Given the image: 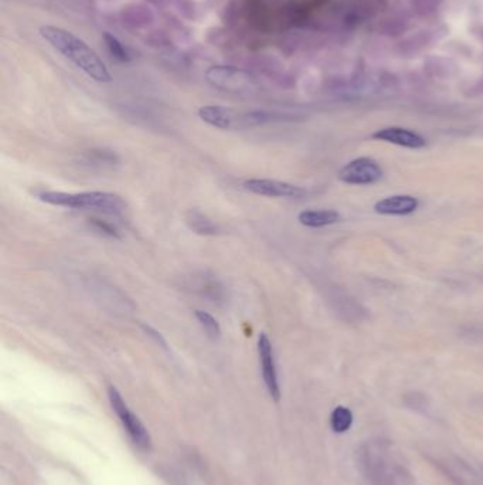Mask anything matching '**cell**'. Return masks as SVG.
Wrapping results in <instances>:
<instances>
[{"mask_svg":"<svg viewBox=\"0 0 483 485\" xmlns=\"http://www.w3.org/2000/svg\"><path fill=\"white\" fill-rule=\"evenodd\" d=\"M40 34L51 47L60 51L94 81L102 84L112 81V75L99 55L71 31L55 26H41Z\"/></svg>","mask_w":483,"mask_h":485,"instance_id":"cell-1","label":"cell"},{"mask_svg":"<svg viewBox=\"0 0 483 485\" xmlns=\"http://www.w3.org/2000/svg\"><path fill=\"white\" fill-rule=\"evenodd\" d=\"M43 203L75 210H98L106 214H122L126 210L125 200L111 192H79L67 193L47 190L38 195Z\"/></svg>","mask_w":483,"mask_h":485,"instance_id":"cell-2","label":"cell"},{"mask_svg":"<svg viewBox=\"0 0 483 485\" xmlns=\"http://www.w3.org/2000/svg\"><path fill=\"white\" fill-rule=\"evenodd\" d=\"M359 469L370 485H396V467L386 442L370 440L357 453Z\"/></svg>","mask_w":483,"mask_h":485,"instance_id":"cell-3","label":"cell"},{"mask_svg":"<svg viewBox=\"0 0 483 485\" xmlns=\"http://www.w3.org/2000/svg\"><path fill=\"white\" fill-rule=\"evenodd\" d=\"M206 80L214 88L234 94L251 92L258 87L257 77L252 72L233 65L210 67L206 72Z\"/></svg>","mask_w":483,"mask_h":485,"instance_id":"cell-4","label":"cell"},{"mask_svg":"<svg viewBox=\"0 0 483 485\" xmlns=\"http://www.w3.org/2000/svg\"><path fill=\"white\" fill-rule=\"evenodd\" d=\"M108 399L111 403L112 410L119 418L122 426L126 429V433L132 439V442L143 452H149L152 447L150 436L146 430V427L140 423V420L129 410L126 406L122 395L118 392L116 388L109 386L108 388Z\"/></svg>","mask_w":483,"mask_h":485,"instance_id":"cell-5","label":"cell"},{"mask_svg":"<svg viewBox=\"0 0 483 485\" xmlns=\"http://www.w3.org/2000/svg\"><path fill=\"white\" fill-rule=\"evenodd\" d=\"M338 176L343 183L366 186L379 182L383 178V169L373 158L362 156L346 163Z\"/></svg>","mask_w":483,"mask_h":485,"instance_id":"cell-6","label":"cell"},{"mask_svg":"<svg viewBox=\"0 0 483 485\" xmlns=\"http://www.w3.org/2000/svg\"><path fill=\"white\" fill-rule=\"evenodd\" d=\"M243 186L251 193L267 197L299 199L306 195V190L304 187L275 179H248L244 182Z\"/></svg>","mask_w":483,"mask_h":485,"instance_id":"cell-7","label":"cell"},{"mask_svg":"<svg viewBox=\"0 0 483 485\" xmlns=\"http://www.w3.org/2000/svg\"><path fill=\"white\" fill-rule=\"evenodd\" d=\"M258 356L262 371V379L267 386V391L270 396L278 402L281 399V389L278 382V372L274 358V348L267 334H261L258 337Z\"/></svg>","mask_w":483,"mask_h":485,"instance_id":"cell-8","label":"cell"},{"mask_svg":"<svg viewBox=\"0 0 483 485\" xmlns=\"http://www.w3.org/2000/svg\"><path fill=\"white\" fill-rule=\"evenodd\" d=\"M199 116L206 124L218 129H237L243 126V112L221 105H204L199 109Z\"/></svg>","mask_w":483,"mask_h":485,"instance_id":"cell-9","label":"cell"},{"mask_svg":"<svg viewBox=\"0 0 483 485\" xmlns=\"http://www.w3.org/2000/svg\"><path fill=\"white\" fill-rule=\"evenodd\" d=\"M373 139L393 143L397 146L409 148V149H421L427 145V141L424 136H421L418 132L411 131L409 128L403 126H387L376 131L372 135Z\"/></svg>","mask_w":483,"mask_h":485,"instance_id":"cell-10","label":"cell"},{"mask_svg":"<svg viewBox=\"0 0 483 485\" xmlns=\"http://www.w3.org/2000/svg\"><path fill=\"white\" fill-rule=\"evenodd\" d=\"M420 206L416 196L411 195H394L379 200L374 205V212L383 216H407L414 213Z\"/></svg>","mask_w":483,"mask_h":485,"instance_id":"cell-11","label":"cell"},{"mask_svg":"<svg viewBox=\"0 0 483 485\" xmlns=\"http://www.w3.org/2000/svg\"><path fill=\"white\" fill-rule=\"evenodd\" d=\"M440 466L457 485H481L478 474L462 460L447 459Z\"/></svg>","mask_w":483,"mask_h":485,"instance_id":"cell-12","label":"cell"},{"mask_svg":"<svg viewBox=\"0 0 483 485\" xmlns=\"http://www.w3.org/2000/svg\"><path fill=\"white\" fill-rule=\"evenodd\" d=\"M298 220L305 227L321 229V227H326V226L339 223L342 220V216L339 212L332 210V209L304 210L298 214Z\"/></svg>","mask_w":483,"mask_h":485,"instance_id":"cell-13","label":"cell"},{"mask_svg":"<svg viewBox=\"0 0 483 485\" xmlns=\"http://www.w3.org/2000/svg\"><path fill=\"white\" fill-rule=\"evenodd\" d=\"M184 222L187 227L199 236H217L220 234V227L209 216L197 209H190L184 214Z\"/></svg>","mask_w":483,"mask_h":485,"instance_id":"cell-14","label":"cell"},{"mask_svg":"<svg viewBox=\"0 0 483 485\" xmlns=\"http://www.w3.org/2000/svg\"><path fill=\"white\" fill-rule=\"evenodd\" d=\"M194 317L197 320V322L200 324V327L203 328V331L206 332V335L213 339L217 341L221 338V327L218 324V321L209 312L201 311V310H196L194 311Z\"/></svg>","mask_w":483,"mask_h":485,"instance_id":"cell-15","label":"cell"},{"mask_svg":"<svg viewBox=\"0 0 483 485\" xmlns=\"http://www.w3.org/2000/svg\"><path fill=\"white\" fill-rule=\"evenodd\" d=\"M352 423H353V413L350 412V409L345 406H339L333 410L331 416V425H332L333 432L345 433L350 429Z\"/></svg>","mask_w":483,"mask_h":485,"instance_id":"cell-16","label":"cell"},{"mask_svg":"<svg viewBox=\"0 0 483 485\" xmlns=\"http://www.w3.org/2000/svg\"><path fill=\"white\" fill-rule=\"evenodd\" d=\"M104 41L106 44L108 51L111 53V55L118 60L119 62H128L131 60V55L126 50V47L111 33H105L104 34Z\"/></svg>","mask_w":483,"mask_h":485,"instance_id":"cell-17","label":"cell"},{"mask_svg":"<svg viewBox=\"0 0 483 485\" xmlns=\"http://www.w3.org/2000/svg\"><path fill=\"white\" fill-rule=\"evenodd\" d=\"M123 11L131 14L128 18H123V20H125L126 23H131V21L135 23L136 27L140 26V21H143V23L146 24V23H149V21L153 18V16H152V13L149 11V9L142 7V6H133V10H131V11H128V10L123 9Z\"/></svg>","mask_w":483,"mask_h":485,"instance_id":"cell-18","label":"cell"},{"mask_svg":"<svg viewBox=\"0 0 483 485\" xmlns=\"http://www.w3.org/2000/svg\"><path fill=\"white\" fill-rule=\"evenodd\" d=\"M89 224H91V227H94L96 231H99V233H102V234H105V236H108V237L121 239L118 230H116L112 224H109V223H106V222H104V220H99V219H89Z\"/></svg>","mask_w":483,"mask_h":485,"instance_id":"cell-19","label":"cell"},{"mask_svg":"<svg viewBox=\"0 0 483 485\" xmlns=\"http://www.w3.org/2000/svg\"><path fill=\"white\" fill-rule=\"evenodd\" d=\"M443 0H414V6H416V11L420 16H428L431 13H434Z\"/></svg>","mask_w":483,"mask_h":485,"instance_id":"cell-20","label":"cell"},{"mask_svg":"<svg viewBox=\"0 0 483 485\" xmlns=\"http://www.w3.org/2000/svg\"><path fill=\"white\" fill-rule=\"evenodd\" d=\"M140 328H142V331L150 338V339H153V342H156L160 348H163V349H169L167 348V342H166V339L163 338V335L160 334V332H157L155 328H152L150 325H146V324H140Z\"/></svg>","mask_w":483,"mask_h":485,"instance_id":"cell-21","label":"cell"},{"mask_svg":"<svg viewBox=\"0 0 483 485\" xmlns=\"http://www.w3.org/2000/svg\"><path fill=\"white\" fill-rule=\"evenodd\" d=\"M474 34L477 36V38H478L479 41H482L483 43V24H478L477 27H474Z\"/></svg>","mask_w":483,"mask_h":485,"instance_id":"cell-22","label":"cell"}]
</instances>
